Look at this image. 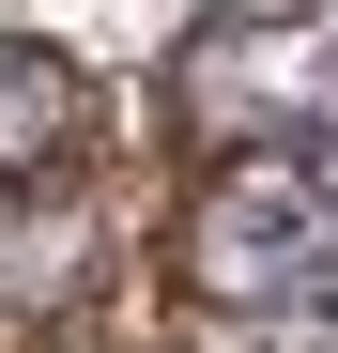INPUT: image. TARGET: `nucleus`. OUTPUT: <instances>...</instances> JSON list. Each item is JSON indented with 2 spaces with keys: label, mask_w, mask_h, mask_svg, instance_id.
I'll return each mask as SVG.
<instances>
[{
  "label": "nucleus",
  "mask_w": 338,
  "mask_h": 353,
  "mask_svg": "<svg viewBox=\"0 0 338 353\" xmlns=\"http://www.w3.org/2000/svg\"><path fill=\"white\" fill-rule=\"evenodd\" d=\"M108 139V92L62 62V46H31V31H0V200H46V185H77Z\"/></svg>",
  "instance_id": "2"
},
{
  "label": "nucleus",
  "mask_w": 338,
  "mask_h": 353,
  "mask_svg": "<svg viewBox=\"0 0 338 353\" xmlns=\"http://www.w3.org/2000/svg\"><path fill=\"white\" fill-rule=\"evenodd\" d=\"M185 292L261 353H338V185L292 154H231L185 200Z\"/></svg>",
  "instance_id": "1"
}]
</instances>
